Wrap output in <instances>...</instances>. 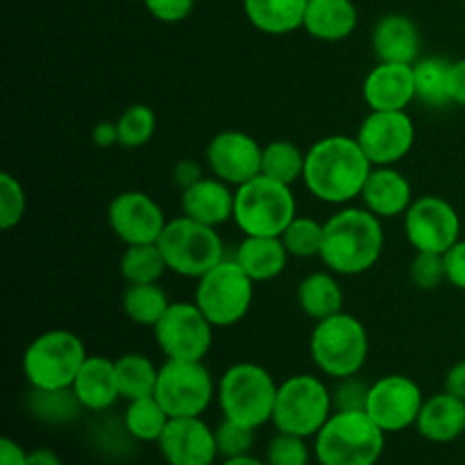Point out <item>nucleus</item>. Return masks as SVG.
<instances>
[{"label": "nucleus", "mask_w": 465, "mask_h": 465, "mask_svg": "<svg viewBox=\"0 0 465 465\" xmlns=\"http://www.w3.org/2000/svg\"><path fill=\"white\" fill-rule=\"evenodd\" d=\"M372 163L357 136L330 134L307 150L302 182L309 193L325 204H343L361 198Z\"/></svg>", "instance_id": "obj_1"}, {"label": "nucleus", "mask_w": 465, "mask_h": 465, "mask_svg": "<svg viewBox=\"0 0 465 465\" xmlns=\"http://www.w3.org/2000/svg\"><path fill=\"white\" fill-rule=\"evenodd\" d=\"M384 243L381 218L366 207H343L325 221L321 262L334 275L357 277L380 262Z\"/></svg>", "instance_id": "obj_2"}, {"label": "nucleus", "mask_w": 465, "mask_h": 465, "mask_svg": "<svg viewBox=\"0 0 465 465\" xmlns=\"http://www.w3.org/2000/svg\"><path fill=\"white\" fill-rule=\"evenodd\" d=\"M386 448V431L366 411H334L313 436L318 465H377Z\"/></svg>", "instance_id": "obj_3"}, {"label": "nucleus", "mask_w": 465, "mask_h": 465, "mask_svg": "<svg viewBox=\"0 0 465 465\" xmlns=\"http://www.w3.org/2000/svg\"><path fill=\"white\" fill-rule=\"evenodd\" d=\"M309 352L318 371L330 380L359 375L371 352L366 325L348 312L318 321L309 339Z\"/></svg>", "instance_id": "obj_4"}, {"label": "nucleus", "mask_w": 465, "mask_h": 465, "mask_svg": "<svg viewBox=\"0 0 465 465\" xmlns=\"http://www.w3.org/2000/svg\"><path fill=\"white\" fill-rule=\"evenodd\" d=\"M277 389L280 384L266 368L252 361H239L221 375L218 407L227 420L259 430L272 422Z\"/></svg>", "instance_id": "obj_5"}, {"label": "nucleus", "mask_w": 465, "mask_h": 465, "mask_svg": "<svg viewBox=\"0 0 465 465\" xmlns=\"http://www.w3.org/2000/svg\"><path fill=\"white\" fill-rule=\"evenodd\" d=\"M298 216L293 186L257 175L236 189L234 218L243 236H282Z\"/></svg>", "instance_id": "obj_6"}, {"label": "nucleus", "mask_w": 465, "mask_h": 465, "mask_svg": "<svg viewBox=\"0 0 465 465\" xmlns=\"http://www.w3.org/2000/svg\"><path fill=\"white\" fill-rule=\"evenodd\" d=\"M157 245L168 271L189 280H200L225 259V245L216 227L203 225L184 213L166 223Z\"/></svg>", "instance_id": "obj_7"}, {"label": "nucleus", "mask_w": 465, "mask_h": 465, "mask_svg": "<svg viewBox=\"0 0 465 465\" xmlns=\"http://www.w3.org/2000/svg\"><path fill=\"white\" fill-rule=\"evenodd\" d=\"M84 341L68 330H50L23 352V375L30 389H71L86 361Z\"/></svg>", "instance_id": "obj_8"}, {"label": "nucleus", "mask_w": 465, "mask_h": 465, "mask_svg": "<svg viewBox=\"0 0 465 465\" xmlns=\"http://www.w3.org/2000/svg\"><path fill=\"white\" fill-rule=\"evenodd\" d=\"M334 413L331 389L316 375L289 377L277 389L272 425L282 434L313 439Z\"/></svg>", "instance_id": "obj_9"}, {"label": "nucleus", "mask_w": 465, "mask_h": 465, "mask_svg": "<svg viewBox=\"0 0 465 465\" xmlns=\"http://www.w3.org/2000/svg\"><path fill=\"white\" fill-rule=\"evenodd\" d=\"M195 282L198 286L193 302L216 330L239 325L248 316L254 302V282L245 275L234 257H225Z\"/></svg>", "instance_id": "obj_10"}, {"label": "nucleus", "mask_w": 465, "mask_h": 465, "mask_svg": "<svg viewBox=\"0 0 465 465\" xmlns=\"http://www.w3.org/2000/svg\"><path fill=\"white\" fill-rule=\"evenodd\" d=\"M218 386L203 361L166 359L159 366L154 398L171 418H198L212 407Z\"/></svg>", "instance_id": "obj_11"}, {"label": "nucleus", "mask_w": 465, "mask_h": 465, "mask_svg": "<svg viewBox=\"0 0 465 465\" xmlns=\"http://www.w3.org/2000/svg\"><path fill=\"white\" fill-rule=\"evenodd\" d=\"M213 330L216 327L195 302H171L153 327L154 341L163 357L180 361H204L212 350Z\"/></svg>", "instance_id": "obj_12"}, {"label": "nucleus", "mask_w": 465, "mask_h": 465, "mask_svg": "<svg viewBox=\"0 0 465 465\" xmlns=\"http://www.w3.org/2000/svg\"><path fill=\"white\" fill-rule=\"evenodd\" d=\"M404 234L416 252L445 254L461 239V218L440 195H420L404 213Z\"/></svg>", "instance_id": "obj_13"}, {"label": "nucleus", "mask_w": 465, "mask_h": 465, "mask_svg": "<svg viewBox=\"0 0 465 465\" xmlns=\"http://www.w3.org/2000/svg\"><path fill=\"white\" fill-rule=\"evenodd\" d=\"M422 404L425 395L416 380L407 375H386L371 384L366 413L381 431L398 434L409 427H416Z\"/></svg>", "instance_id": "obj_14"}, {"label": "nucleus", "mask_w": 465, "mask_h": 465, "mask_svg": "<svg viewBox=\"0 0 465 465\" xmlns=\"http://www.w3.org/2000/svg\"><path fill=\"white\" fill-rule=\"evenodd\" d=\"M357 141L372 166H398L416 143V123L404 112H371L359 125Z\"/></svg>", "instance_id": "obj_15"}, {"label": "nucleus", "mask_w": 465, "mask_h": 465, "mask_svg": "<svg viewBox=\"0 0 465 465\" xmlns=\"http://www.w3.org/2000/svg\"><path fill=\"white\" fill-rule=\"evenodd\" d=\"M107 223L125 245L157 243L168 218L162 204L145 191H123L107 207Z\"/></svg>", "instance_id": "obj_16"}, {"label": "nucleus", "mask_w": 465, "mask_h": 465, "mask_svg": "<svg viewBox=\"0 0 465 465\" xmlns=\"http://www.w3.org/2000/svg\"><path fill=\"white\" fill-rule=\"evenodd\" d=\"M263 145L241 130H225L212 136L204 150V162L213 177L239 189L262 175Z\"/></svg>", "instance_id": "obj_17"}, {"label": "nucleus", "mask_w": 465, "mask_h": 465, "mask_svg": "<svg viewBox=\"0 0 465 465\" xmlns=\"http://www.w3.org/2000/svg\"><path fill=\"white\" fill-rule=\"evenodd\" d=\"M157 448L168 465H213L218 459L216 434L203 416L171 418Z\"/></svg>", "instance_id": "obj_18"}, {"label": "nucleus", "mask_w": 465, "mask_h": 465, "mask_svg": "<svg viewBox=\"0 0 465 465\" xmlns=\"http://www.w3.org/2000/svg\"><path fill=\"white\" fill-rule=\"evenodd\" d=\"M371 112H404L416 100L413 64L377 62L361 86Z\"/></svg>", "instance_id": "obj_19"}, {"label": "nucleus", "mask_w": 465, "mask_h": 465, "mask_svg": "<svg viewBox=\"0 0 465 465\" xmlns=\"http://www.w3.org/2000/svg\"><path fill=\"white\" fill-rule=\"evenodd\" d=\"M363 207L381 221L398 218L411 207L413 189L402 171L395 166H372L366 186L361 191Z\"/></svg>", "instance_id": "obj_20"}, {"label": "nucleus", "mask_w": 465, "mask_h": 465, "mask_svg": "<svg viewBox=\"0 0 465 465\" xmlns=\"http://www.w3.org/2000/svg\"><path fill=\"white\" fill-rule=\"evenodd\" d=\"M377 62L416 64L420 59V30L407 14H386L375 23L371 35Z\"/></svg>", "instance_id": "obj_21"}, {"label": "nucleus", "mask_w": 465, "mask_h": 465, "mask_svg": "<svg viewBox=\"0 0 465 465\" xmlns=\"http://www.w3.org/2000/svg\"><path fill=\"white\" fill-rule=\"evenodd\" d=\"M73 393L80 400L82 409L91 413H104L121 400L116 375V359H107L103 354H89L82 363Z\"/></svg>", "instance_id": "obj_22"}, {"label": "nucleus", "mask_w": 465, "mask_h": 465, "mask_svg": "<svg viewBox=\"0 0 465 465\" xmlns=\"http://www.w3.org/2000/svg\"><path fill=\"white\" fill-rule=\"evenodd\" d=\"M236 189L218 177H203L182 191V213L209 227H221L234 218Z\"/></svg>", "instance_id": "obj_23"}, {"label": "nucleus", "mask_w": 465, "mask_h": 465, "mask_svg": "<svg viewBox=\"0 0 465 465\" xmlns=\"http://www.w3.org/2000/svg\"><path fill=\"white\" fill-rule=\"evenodd\" d=\"M416 430L430 443H454L465 434V400L450 395L448 391L425 398Z\"/></svg>", "instance_id": "obj_24"}, {"label": "nucleus", "mask_w": 465, "mask_h": 465, "mask_svg": "<svg viewBox=\"0 0 465 465\" xmlns=\"http://www.w3.org/2000/svg\"><path fill=\"white\" fill-rule=\"evenodd\" d=\"M359 12L352 0H309L302 30L309 36L327 44H336L357 30Z\"/></svg>", "instance_id": "obj_25"}, {"label": "nucleus", "mask_w": 465, "mask_h": 465, "mask_svg": "<svg viewBox=\"0 0 465 465\" xmlns=\"http://www.w3.org/2000/svg\"><path fill=\"white\" fill-rule=\"evenodd\" d=\"M234 259L254 284H262L277 280L284 272L291 254L280 236H243Z\"/></svg>", "instance_id": "obj_26"}, {"label": "nucleus", "mask_w": 465, "mask_h": 465, "mask_svg": "<svg viewBox=\"0 0 465 465\" xmlns=\"http://www.w3.org/2000/svg\"><path fill=\"white\" fill-rule=\"evenodd\" d=\"M309 0H243L245 18L263 35L282 36L304 25Z\"/></svg>", "instance_id": "obj_27"}, {"label": "nucleus", "mask_w": 465, "mask_h": 465, "mask_svg": "<svg viewBox=\"0 0 465 465\" xmlns=\"http://www.w3.org/2000/svg\"><path fill=\"white\" fill-rule=\"evenodd\" d=\"M345 293L331 271L309 272L298 284V307L300 312L313 322L325 321L343 312Z\"/></svg>", "instance_id": "obj_28"}, {"label": "nucleus", "mask_w": 465, "mask_h": 465, "mask_svg": "<svg viewBox=\"0 0 465 465\" xmlns=\"http://www.w3.org/2000/svg\"><path fill=\"white\" fill-rule=\"evenodd\" d=\"M168 420H171V416L154 395L130 400L125 411H123V425L136 443H157L166 430Z\"/></svg>", "instance_id": "obj_29"}, {"label": "nucleus", "mask_w": 465, "mask_h": 465, "mask_svg": "<svg viewBox=\"0 0 465 465\" xmlns=\"http://www.w3.org/2000/svg\"><path fill=\"white\" fill-rule=\"evenodd\" d=\"M450 66H452V62L443 57H420L413 64L416 100H420L425 107L443 109L452 104V98H450Z\"/></svg>", "instance_id": "obj_30"}, {"label": "nucleus", "mask_w": 465, "mask_h": 465, "mask_svg": "<svg viewBox=\"0 0 465 465\" xmlns=\"http://www.w3.org/2000/svg\"><path fill=\"white\" fill-rule=\"evenodd\" d=\"M27 409L45 425H68L84 411L73 389H30Z\"/></svg>", "instance_id": "obj_31"}, {"label": "nucleus", "mask_w": 465, "mask_h": 465, "mask_svg": "<svg viewBox=\"0 0 465 465\" xmlns=\"http://www.w3.org/2000/svg\"><path fill=\"white\" fill-rule=\"evenodd\" d=\"M121 304L125 316L134 325L153 330L159 322V318L171 307V300H168L163 286L154 282V284H127Z\"/></svg>", "instance_id": "obj_32"}, {"label": "nucleus", "mask_w": 465, "mask_h": 465, "mask_svg": "<svg viewBox=\"0 0 465 465\" xmlns=\"http://www.w3.org/2000/svg\"><path fill=\"white\" fill-rule=\"evenodd\" d=\"M116 375L118 389H121V400L130 402V400L154 395L159 380V368L145 354L127 352L116 359Z\"/></svg>", "instance_id": "obj_33"}, {"label": "nucleus", "mask_w": 465, "mask_h": 465, "mask_svg": "<svg viewBox=\"0 0 465 465\" xmlns=\"http://www.w3.org/2000/svg\"><path fill=\"white\" fill-rule=\"evenodd\" d=\"M304 162H307V153H302L293 141H271V143L263 145L262 175L293 186L295 182H302Z\"/></svg>", "instance_id": "obj_34"}, {"label": "nucleus", "mask_w": 465, "mask_h": 465, "mask_svg": "<svg viewBox=\"0 0 465 465\" xmlns=\"http://www.w3.org/2000/svg\"><path fill=\"white\" fill-rule=\"evenodd\" d=\"M121 277L127 284H154L168 271L163 254L157 243L145 245H125L121 263H118Z\"/></svg>", "instance_id": "obj_35"}, {"label": "nucleus", "mask_w": 465, "mask_h": 465, "mask_svg": "<svg viewBox=\"0 0 465 465\" xmlns=\"http://www.w3.org/2000/svg\"><path fill=\"white\" fill-rule=\"evenodd\" d=\"M280 239L293 259H321L325 223H318L307 216H295Z\"/></svg>", "instance_id": "obj_36"}, {"label": "nucleus", "mask_w": 465, "mask_h": 465, "mask_svg": "<svg viewBox=\"0 0 465 465\" xmlns=\"http://www.w3.org/2000/svg\"><path fill=\"white\" fill-rule=\"evenodd\" d=\"M118 125V145L127 150L143 148L150 143L157 130V114L148 104H130L121 116L116 118Z\"/></svg>", "instance_id": "obj_37"}, {"label": "nucleus", "mask_w": 465, "mask_h": 465, "mask_svg": "<svg viewBox=\"0 0 465 465\" xmlns=\"http://www.w3.org/2000/svg\"><path fill=\"white\" fill-rule=\"evenodd\" d=\"M307 440L309 439H302V436L277 431L268 440L263 461L268 465H309L313 459V448H309Z\"/></svg>", "instance_id": "obj_38"}, {"label": "nucleus", "mask_w": 465, "mask_h": 465, "mask_svg": "<svg viewBox=\"0 0 465 465\" xmlns=\"http://www.w3.org/2000/svg\"><path fill=\"white\" fill-rule=\"evenodd\" d=\"M27 212V195L12 173H0V227L5 232L21 225Z\"/></svg>", "instance_id": "obj_39"}, {"label": "nucleus", "mask_w": 465, "mask_h": 465, "mask_svg": "<svg viewBox=\"0 0 465 465\" xmlns=\"http://www.w3.org/2000/svg\"><path fill=\"white\" fill-rule=\"evenodd\" d=\"M254 431L252 427H245L241 422L227 420L223 418L221 425L213 427V434H216V445H218V457L223 459H234L250 454L254 448Z\"/></svg>", "instance_id": "obj_40"}, {"label": "nucleus", "mask_w": 465, "mask_h": 465, "mask_svg": "<svg viewBox=\"0 0 465 465\" xmlns=\"http://www.w3.org/2000/svg\"><path fill=\"white\" fill-rule=\"evenodd\" d=\"M409 277H411V284L416 286L418 291L439 289L443 282H448V277H445L443 254L416 252L411 268H409Z\"/></svg>", "instance_id": "obj_41"}, {"label": "nucleus", "mask_w": 465, "mask_h": 465, "mask_svg": "<svg viewBox=\"0 0 465 465\" xmlns=\"http://www.w3.org/2000/svg\"><path fill=\"white\" fill-rule=\"evenodd\" d=\"M368 393H371V384L361 381L357 375L336 380V386L331 389L334 411H366Z\"/></svg>", "instance_id": "obj_42"}, {"label": "nucleus", "mask_w": 465, "mask_h": 465, "mask_svg": "<svg viewBox=\"0 0 465 465\" xmlns=\"http://www.w3.org/2000/svg\"><path fill=\"white\" fill-rule=\"evenodd\" d=\"M150 16L162 23H182L191 16L195 0H143Z\"/></svg>", "instance_id": "obj_43"}, {"label": "nucleus", "mask_w": 465, "mask_h": 465, "mask_svg": "<svg viewBox=\"0 0 465 465\" xmlns=\"http://www.w3.org/2000/svg\"><path fill=\"white\" fill-rule=\"evenodd\" d=\"M445 262V277H448V284H452L454 289L465 291V241L459 239L448 252L443 254Z\"/></svg>", "instance_id": "obj_44"}, {"label": "nucleus", "mask_w": 465, "mask_h": 465, "mask_svg": "<svg viewBox=\"0 0 465 465\" xmlns=\"http://www.w3.org/2000/svg\"><path fill=\"white\" fill-rule=\"evenodd\" d=\"M203 166L195 159H180V162L173 166V184L180 191L189 189L191 184H195L198 180H203Z\"/></svg>", "instance_id": "obj_45"}, {"label": "nucleus", "mask_w": 465, "mask_h": 465, "mask_svg": "<svg viewBox=\"0 0 465 465\" xmlns=\"http://www.w3.org/2000/svg\"><path fill=\"white\" fill-rule=\"evenodd\" d=\"M450 98L452 104L465 107V59H457L450 66Z\"/></svg>", "instance_id": "obj_46"}, {"label": "nucleus", "mask_w": 465, "mask_h": 465, "mask_svg": "<svg viewBox=\"0 0 465 465\" xmlns=\"http://www.w3.org/2000/svg\"><path fill=\"white\" fill-rule=\"evenodd\" d=\"M27 463V450L18 445L16 440L5 436L0 439V465H25Z\"/></svg>", "instance_id": "obj_47"}, {"label": "nucleus", "mask_w": 465, "mask_h": 465, "mask_svg": "<svg viewBox=\"0 0 465 465\" xmlns=\"http://www.w3.org/2000/svg\"><path fill=\"white\" fill-rule=\"evenodd\" d=\"M91 139L98 148H114L118 145V125L116 121H100L98 125L91 130Z\"/></svg>", "instance_id": "obj_48"}, {"label": "nucleus", "mask_w": 465, "mask_h": 465, "mask_svg": "<svg viewBox=\"0 0 465 465\" xmlns=\"http://www.w3.org/2000/svg\"><path fill=\"white\" fill-rule=\"evenodd\" d=\"M445 391L450 395H457V398L465 400V361L454 363L452 368L445 375Z\"/></svg>", "instance_id": "obj_49"}, {"label": "nucleus", "mask_w": 465, "mask_h": 465, "mask_svg": "<svg viewBox=\"0 0 465 465\" xmlns=\"http://www.w3.org/2000/svg\"><path fill=\"white\" fill-rule=\"evenodd\" d=\"M25 465H64L59 454L50 448H36L27 452V463Z\"/></svg>", "instance_id": "obj_50"}, {"label": "nucleus", "mask_w": 465, "mask_h": 465, "mask_svg": "<svg viewBox=\"0 0 465 465\" xmlns=\"http://www.w3.org/2000/svg\"><path fill=\"white\" fill-rule=\"evenodd\" d=\"M221 465H268L263 459L252 457V454H243V457H234V459H223Z\"/></svg>", "instance_id": "obj_51"}, {"label": "nucleus", "mask_w": 465, "mask_h": 465, "mask_svg": "<svg viewBox=\"0 0 465 465\" xmlns=\"http://www.w3.org/2000/svg\"><path fill=\"white\" fill-rule=\"evenodd\" d=\"M463 3H465V0H463Z\"/></svg>", "instance_id": "obj_52"}]
</instances>
